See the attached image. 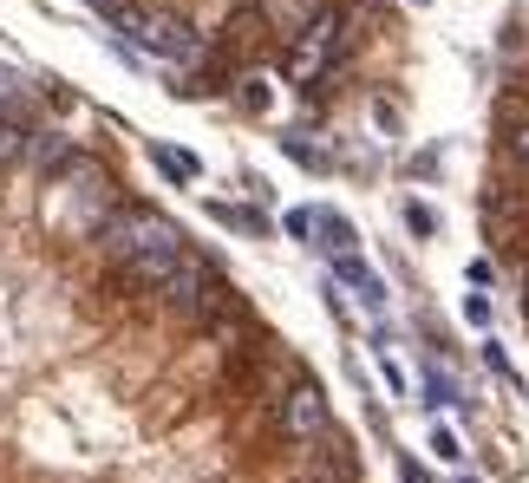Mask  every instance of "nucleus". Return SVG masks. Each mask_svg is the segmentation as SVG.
Masks as SVG:
<instances>
[{"label":"nucleus","mask_w":529,"mask_h":483,"mask_svg":"<svg viewBox=\"0 0 529 483\" xmlns=\"http://www.w3.org/2000/svg\"><path fill=\"white\" fill-rule=\"evenodd\" d=\"M98 249L112 255V268L131 281V288H164L170 275H177V262L190 249H183V229L170 216H157V209H112V216L98 222Z\"/></svg>","instance_id":"f257e3e1"},{"label":"nucleus","mask_w":529,"mask_h":483,"mask_svg":"<svg viewBox=\"0 0 529 483\" xmlns=\"http://www.w3.org/2000/svg\"><path fill=\"white\" fill-rule=\"evenodd\" d=\"M105 216H112V177H105V164H98V157H72V164L53 177L46 222L66 229V235H79V229L98 235V222H105Z\"/></svg>","instance_id":"f03ea898"},{"label":"nucleus","mask_w":529,"mask_h":483,"mask_svg":"<svg viewBox=\"0 0 529 483\" xmlns=\"http://www.w3.org/2000/svg\"><path fill=\"white\" fill-rule=\"evenodd\" d=\"M157 294H164V307H170L177 320H190V327H196V320H209L216 307H229V281L216 275V268H209L203 255H183L177 275H170Z\"/></svg>","instance_id":"7ed1b4c3"},{"label":"nucleus","mask_w":529,"mask_h":483,"mask_svg":"<svg viewBox=\"0 0 529 483\" xmlns=\"http://www.w3.org/2000/svg\"><path fill=\"white\" fill-rule=\"evenodd\" d=\"M334 53H340V14H321L307 33H294V40H288V53H281V79L314 85Z\"/></svg>","instance_id":"20e7f679"},{"label":"nucleus","mask_w":529,"mask_h":483,"mask_svg":"<svg viewBox=\"0 0 529 483\" xmlns=\"http://www.w3.org/2000/svg\"><path fill=\"white\" fill-rule=\"evenodd\" d=\"M275 431L288 444H321L327 438V399H321V386L294 379V386L281 392V405H275Z\"/></svg>","instance_id":"39448f33"},{"label":"nucleus","mask_w":529,"mask_h":483,"mask_svg":"<svg viewBox=\"0 0 529 483\" xmlns=\"http://www.w3.org/2000/svg\"><path fill=\"white\" fill-rule=\"evenodd\" d=\"M125 27L138 33V46H144V53L177 59V66H190V59L203 53V40H196V27H190L183 14H131Z\"/></svg>","instance_id":"423d86ee"},{"label":"nucleus","mask_w":529,"mask_h":483,"mask_svg":"<svg viewBox=\"0 0 529 483\" xmlns=\"http://www.w3.org/2000/svg\"><path fill=\"white\" fill-rule=\"evenodd\" d=\"M321 14H327L321 0H262V20H268L275 33H288V40H294V33H307Z\"/></svg>","instance_id":"0eeeda50"},{"label":"nucleus","mask_w":529,"mask_h":483,"mask_svg":"<svg viewBox=\"0 0 529 483\" xmlns=\"http://www.w3.org/2000/svg\"><path fill=\"white\" fill-rule=\"evenodd\" d=\"M20 157H27V164H40V170H53V177L72 164L66 138H53V131H33V138H27V151H20Z\"/></svg>","instance_id":"6e6552de"},{"label":"nucleus","mask_w":529,"mask_h":483,"mask_svg":"<svg viewBox=\"0 0 529 483\" xmlns=\"http://www.w3.org/2000/svg\"><path fill=\"white\" fill-rule=\"evenodd\" d=\"M340 281H353L366 307H386V288H379V275H373L366 262H353V255H340Z\"/></svg>","instance_id":"1a4fd4ad"},{"label":"nucleus","mask_w":529,"mask_h":483,"mask_svg":"<svg viewBox=\"0 0 529 483\" xmlns=\"http://www.w3.org/2000/svg\"><path fill=\"white\" fill-rule=\"evenodd\" d=\"M151 164L164 170L170 183H196V177H203V164H196L190 151H170V144H157V151H151Z\"/></svg>","instance_id":"9d476101"},{"label":"nucleus","mask_w":529,"mask_h":483,"mask_svg":"<svg viewBox=\"0 0 529 483\" xmlns=\"http://www.w3.org/2000/svg\"><path fill=\"white\" fill-rule=\"evenodd\" d=\"M281 229H288L294 242H307V235L321 229V216H314V209H288V222H281Z\"/></svg>","instance_id":"9b49d317"},{"label":"nucleus","mask_w":529,"mask_h":483,"mask_svg":"<svg viewBox=\"0 0 529 483\" xmlns=\"http://www.w3.org/2000/svg\"><path fill=\"white\" fill-rule=\"evenodd\" d=\"M405 222H412V235H438V216L425 203H405Z\"/></svg>","instance_id":"f8f14e48"},{"label":"nucleus","mask_w":529,"mask_h":483,"mask_svg":"<svg viewBox=\"0 0 529 483\" xmlns=\"http://www.w3.org/2000/svg\"><path fill=\"white\" fill-rule=\"evenodd\" d=\"M432 457H438V464H458V457H464V444L451 438V431H432Z\"/></svg>","instance_id":"ddd939ff"},{"label":"nucleus","mask_w":529,"mask_h":483,"mask_svg":"<svg viewBox=\"0 0 529 483\" xmlns=\"http://www.w3.org/2000/svg\"><path fill=\"white\" fill-rule=\"evenodd\" d=\"M281 151H288V157H294V164H307V170H321V151H307V144H301V138H281Z\"/></svg>","instance_id":"4468645a"},{"label":"nucleus","mask_w":529,"mask_h":483,"mask_svg":"<svg viewBox=\"0 0 529 483\" xmlns=\"http://www.w3.org/2000/svg\"><path fill=\"white\" fill-rule=\"evenodd\" d=\"M464 320H471V327H490V301H484V294H471V301H464Z\"/></svg>","instance_id":"2eb2a0df"},{"label":"nucleus","mask_w":529,"mask_h":483,"mask_svg":"<svg viewBox=\"0 0 529 483\" xmlns=\"http://www.w3.org/2000/svg\"><path fill=\"white\" fill-rule=\"evenodd\" d=\"M242 85H249V92H242V105H249V111H268V85L262 79H242Z\"/></svg>","instance_id":"dca6fc26"},{"label":"nucleus","mask_w":529,"mask_h":483,"mask_svg":"<svg viewBox=\"0 0 529 483\" xmlns=\"http://www.w3.org/2000/svg\"><path fill=\"white\" fill-rule=\"evenodd\" d=\"M510 151H516V164H529V125L510 131Z\"/></svg>","instance_id":"f3484780"},{"label":"nucleus","mask_w":529,"mask_h":483,"mask_svg":"<svg viewBox=\"0 0 529 483\" xmlns=\"http://www.w3.org/2000/svg\"><path fill=\"white\" fill-rule=\"evenodd\" d=\"M0 98H20V79H14L7 66H0Z\"/></svg>","instance_id":"a211bd4d"},{"label":"nucleus","mask_w":529,"mask_h":483,"mask_svg":"<svg viewBox=\"0 0 529 483\" xmlns=\"http://www.w3.org/2000/svg\"><path fill=\"white\" fill-rule=\"evenodd\" d=\"M405 470V483H432V477H425V470H418V464H399Z\"/></svg>","instance_id":"6ab92c4d"},{"label":"nucleus","mask_w":529,"mask_h":483,"mask_svg":"<svg viewBox=\"0 0 529 483\" xmlns=\"http://www.w3.org/2000/svg\"><path fill=\"white\" fill-rule=\"evenodd\" d=\"M523 320H529V281H523Z\"/></svg>","instance_id":"aec40b11"},{"label":"nucleus","mask_w":529,"mask_h":483,"mask_svg":"<svg viewBox=\"0 0 529 483\" xmlns=\"http://www.w3.org/2000/svg\"><path fill=\"white\" fill-rule=\"evenodd\" d=\"M412 7H432V0H412Z\"/></svg>","instance_id":"412c9836"},{"label":"nucleus","mask_w":529,"mask_h":483,"mask_svg":"<svg viewBox=\"0 0 529 483\" xmlns=\"http://www.w3.org/2000/svg\"><path fill=\"white\" fill-rule=\"evenodd\" d=\"M458 483H477V477H458Z\"/></svg>","instance_id":"4be33fe9"}]
</instances>
